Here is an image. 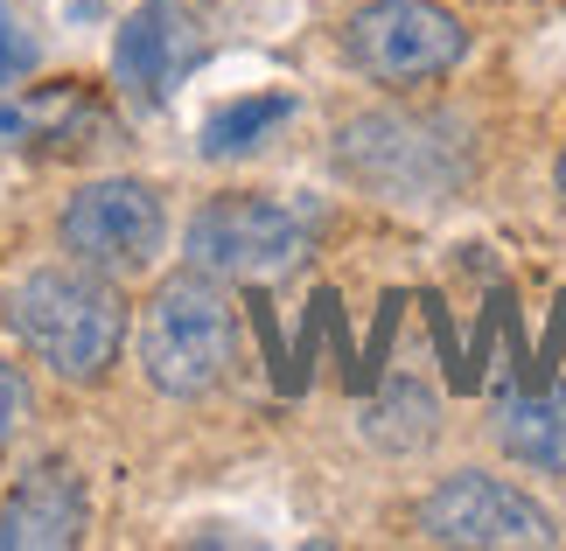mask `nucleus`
<instances>
[{
  "label": "nucleus",
  "mask_w": 566,
  "mask_h": 551,
  "mask_svg": "<svg viewBox=\"0 0 566 551\" xmlns=\"http://www.w3.org/2000/svg\"><path fill=\"white\" fill-rule=\"evenodd\" d=\"M8 328L63 384H105L126 349V300L92 266H42L14 286Z\"/></svg>",
  "instance_id": "f257e3e1"
},
{
  "label": "nucleus",
  "mask_w": 566,
  "mask_h": 551,
  "mask_svg": "<svg viewBox=\"0 0 566 551\" xmlns=\"http://www.w3.org/2000/svg\"><path fill=\"white\" fill-rule=\"evenodd\" d=\"M134 357H140V378L161 399H210L238 363V315H231L224 286L203 266L168 273L140 307Z\"/></svg>",
  "instance_id": "f03ea898"
},
{
  "label": "nucleus",
  "mask_w": 566,
  "mask_h": 551,
  "mask_svg": "<svg viewBox=\"0 0 566 551\" xmlns=\"http://www.w3.org/2000/svg\"><path fill=\"white\" fill-rule=\"evenodd\" d=\"M315 231L322 216L287 195H210L189 216V266H203L210 279L266 286L315 252Z\"/></svg>",
  "instance_id": "7ed1b4c3"
},
{
  "label": "nucleus",
  "mask_w": 566,
  "mask_h": 551,
  "mask_svg": "<svg viewBox=\"0 0 566 551\" xmlns=\"http://www.w3.org/2000/svg\"><path fill=\"white\" fill-rule=\"evenodd\" d=\"M336 168L350 174V182L391 195V203H441V195L462 189L469 147L454 140L448 119H420V113H364V119L343 126Z\"/></svg>",
  "instance_id": "20e7f679"
},
{
  "label": "nucleus",
  "mask_w": 566,
  "mask_h": 551,
  "mask_svg": "<svg viewBox=\"0 0 566 551\" xmlns=\"http://www.w3.org/2000/svg\"><path fill=\"white\" fill-rule=\"evenodd\" d=\"M343 56L385 92H412L469 56V29L441 0H371L343 21Z\"/></svg>",
  "instance_id": "39448f33"
},
{
  "label": "nucleus",
  "mask_w": 566,
  "mask_h": 551,
  "mask_svg": "<svg viewBox=\"0 0 566 551\" xmlns=\"http://www.w3.org/2000/svg\"><path fill=\"white\" fill-rule=\"evenodd\" d=\"M56 245L71 252V266H92L105 279H134V273L155 266L161 245H168V210L134 174H105V182H84L71 203H63Z\"/></svg>",
  "instance_id": "423d86ee"
},
{
  "label": "nucleus",
  "mask_w": 566,
  "mask_h": 551,
  "mask_svg": "<svg viewBox=\"0 0 566 551\" xmlns=\"http://www.w3.org/2000/svg\"><path fill=\"white\" fill-rule=\"evenodd\" d=\"M119 140V113L105 105L98 84H8L0 92V147L8 153H42V161H77Z\"/></svg>",
  "instance_id": "0eeeda50"
},
{
  "label": "nucleus",
  "mask_w": 566,
  "mask_h": 551,
  "mask_svg": "<svg viewBox=\"0 0 566 551\" xmlns=\"http://www.w3.org/2000/svg\"><path fill=\"white\" fill-rule=\"evenodd\" d=\"M196 56H203L196 0H140L113 42V84L134 113H161L176 98V84L196 71Z\"/></svg>",
  "instance_id": "6e6552de"
},
{
  "label": "nucleus",
  "mask_w": 566,
  "mask_h": 551,
  "mask_svg": "<svg viewBox=\"0 0 566 551\" xmlns=\"http://www.w3.org/2000/svg\"><path fill=\"white\" fill-rule=\"evenodd\" d=\"M420 531L433 544H553V517L525 489L496 475H448L420 502Z\"/></svg>",
  "instance_id": "1a4fd4ad"
},
{
  "label": "nucleus",
  "mask_w": 566,
  "mask_h": 551,
  "mask_svg": "<svg viewBox=\"0 0 566 551\" xmlns=\"http://www.w3.org/2000/svg\"><path fill=\"white\" fill-rule=\"evenodd\" d=\"M92 523V496L71 460H35L0 502V551H71L84 544Z\"/></svg>",
  "instance_id": "9d476101"
},
{
  "label": "nucleus",
  "mask_w": 566,
  "mask_h": 551,
  "mask_svg": "<svg viewBox=\"0 0 566 551\" xmlns=\"http://www.w3.org/2000/svg\"><path fill=\"white\" fill-rule=\"evenodd\" d=\"M496 439H504L511 460H525L538 475H566V384H538L525 399H511L496 418Z\"/></svg>",
  "instance_id": "9b49d317"
},
{
  "label": "nucleus",
  "mask_w": 566,
  "mask_h": 551,
  "mask_svg": "<svg viewBox=\"0 0 566 551\" xmlns=\"http://www.w3.org/2000/svg\"><path fill=\"white\" fill-rule=\"evenodd\" d=\"M433 426H441V405H433V391L427 384H412V378H391L371 405H364V439L385 454H420Z\"/></svg>",
  "instance_id": "f8f14e48"
},
{
  "label": "nucleus",
  "mask_w": 566,
  "mask_h": 551,
  "mask_svg": "<svg viewBox=\"0 0 566 551\" xmlns=\"http://www.w3.org/2000/svg\"><path fill=\"white\" fill-rule=\"evenodd\" d=\"M294 119V98L287 92H252V98H231L203 119V153L210 161H238V153H259L280 126Z\"/></svg>",
  "instance_id": "ddd939ff"
},
{
  "label": "nucleus",
  "mask_w": 566,
  "mask_h": 551,
  "mask_svg": "<svg viewBox=\"0 0 566 551\" xmlns=\"http://www.w3.org/2000/svg\"><path fill=\"white\" fill-rule=\"evenodd\" d=\"M35 418V384L21 378V363L0 357V454H8V439Z\"/></svg>",
  "instance_id": "4468645a"
},
{
  "label": "nucleus",
  "mask_w": 566,
  "mask_h": 551,
  "mask_svg": "<svg viewBox=\"0 0 566 551\" xmlns=\"http://www.w3.org/2000/svg\"><path fill=\"white\" fill-rule=\"evenodd\" d=\"M29 63H35V42H29V29H21V14L0 0V92L29 77Z\"/></svg>",
  "instance_id": "2eb2a0df"
},
{
  "label": "nucleus",
  "mask_w": 566,
  "mask_h": 551,
  "mask_svg": "<svg viewBox=\"0 0 566 551\" xmlns=\"http://www.w3.org/2000/svg\"><path fill=\"white\" fill-rule=\"evenodd\" d=\"M559 195H566V147H559Z\"/></svg>",
  "instance_id": "dca6fc26"
}]
</instances>
